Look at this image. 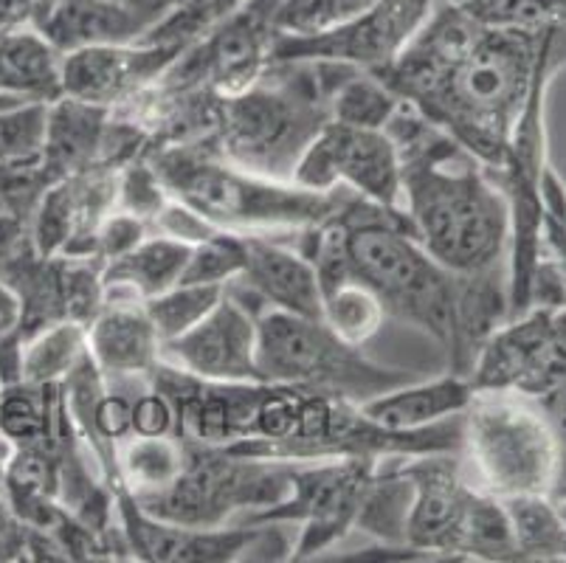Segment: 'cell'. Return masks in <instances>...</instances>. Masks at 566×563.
Segmentation results:
<instances>
[{
    "label": "cell",
    "mask_w": 566,
    "mask_h": 563,
    "mask_svg": "<svg viewBox=\"0 0 566 563\" xmlns=\"http://www.w3.org/2000/svg\"><path fill=\"white\" fill-rule=\"evenodd\" d=\"M187 45L125 43L91 45L63 54V96L125 111L127 105L158 85Z\"/></svg>",
    "instance_id": "obj_13"
},
{
    "label": "cell",
    "mask_w": 566,
    "mask_h": 563,
    "mask_svg": "<svg viewBox=\"0 0 566 563\" xmlns=\"http://www.w3.org/2000/svg\"><path fill=\"white\" fill-rule=\"evenodd\" d=\"M111 116L113 111L107 107L87 105L71 96L51 102L43 144V169L51 180L102 167Z\"/></svg>",
    "instance_id": "obj_20"
},
{
    "label": "cell",
    "mask_w": 566,
    "mask_h": 563,
    "mask_svg": "<svg viewBox=\"0 0 566 563\" xmlns=\"http://www.w3.org/2000/svg\"><path fill=\"white\" fill-rule=\"evenodd\" d=\"M118 451L122 482L133 496L167 488L184 465V442L178 437H130Z\"/></svg>",
    "instance_id": "obj_26"
},
{
    "label": "cell",
    "mask_w": 566,
    "mask_h": 563,
    "mask_svg": "<svg viewBox=\"0 0 566 563\" xmlns=\"http://www.w3.org/2000/svg\"><path fill=\"white\" fill-rule=\"evenodd\" d=\"M256 366L265 384L296 386L355 406L415 380L411 372L367 358L324 319L282 310H265L256 319Z\"/></svg>",
    "instance_id": "obj_6"
},
{
    "label": "cell",
    "mask_w": 566,
    "mask_h": 563,
    "mask_svg": "<svg viewBox=\"0 0 566 563\" xmlns=\"http://www.w3.org/2000/svg\"><path fill=\"white\" fill-rule=\"evenodd\" d=\"M400 459L403 457H389L378 462L355 515V530H361L369 539L392 550H411L406 544V526H409L415 488L400 468Z\"/></svg>",
    "instance_id": "obj_23"
},
{
    "label": "cell",
    "mask_w": 566,
    "mask_h": 563,
    "mask_svg": "<svg viewBox=\"0 0 566 563\" xmlns=\"http://www.w3.org/2000/svg\"><path fill=\"white\" fill-rule=\"evenodd\" d=\"M437 0H378L358 18L322 34H276L271 60H327L378 74L398 60Z\"/></svg>",
    "instance_id": "obj_12"
},
{
    "label": "cell",
    "mask_w": 566,
    "mask_h": 563,
    "mask_svg": "<svg viewBox=\"0 0 566 563\" xmlns=\"http://www.w3.org/2000/svg\"><path fill=\"white\" fill-rule=\"evenodd\" d=\"M245 268V234L237 231H214L206 240L195 242L189 251L181 282L187 285L226 288Z\"/></svg>",
    "instance_id": "obj_30"
},
{
    "label": "cell",
    "mask_w": 566,
    "mask_h": 563,
    "mask_svg": "<svg viewBox=\"0 0 566 563\" xmlns=\"http://www.w3.org/2000/svg\"><path fill=\"white\" fill-rule=\"evenodd\" d=\"M462 426V453L473 462L482 490L499 499L549 496L558 473V440L533 397L473 392Z\"/></svg>",
    "instance_id": "obj_8"
},
{
    "label": "cell",
    "mask_w": 566,
    "mask_h": 563,
    "mask_svg": "<svg viewBox=\"0 0 566 563\" xmlns=\"http://www.w3.org/2000/svg\"><path fill=\"white\" fill-rule=\"evenodd\" d=\"M220 296H223V288L178 282V285L167 288V291L156 293V296L144 299V313H147L150 324L156 327L164 347L167 341L192 330L220 302Z\"/></svg>",
    "instance_id": "obj_28"
},
{
    "label": "cell",
    "mask_w": 566,
    "mask_h": 563,
    "mask_svg": "<svg viewBox=\"0 0 566 563\" xmlns=\"http://www.w3.org/2000/svg\"><path fill=\"white\" fill-rule=\"evenodd\" d=\"M189 242L150 231L127 254L102 265L105 302H144L181 282L187 268Z\"/></svg>",
    "instance_id": "obj_22"
},
{
    "label": "cell",
    "mask_w": 566,
    "mask_h": 563,
    "mask_svg": "<svg viewBox=\"0 0 566 563\" xmlns=\"http://www.w3.org/2000/svg\"><path fill=\"white\" fill-rule=\"evenodd\" d=\"M566 65V31L485 25L437 0L378 80L485 169L502 167L535 76Z\"/></svg>",
    "instance_id": "obj_1"
},
{
    "label": "cell",
    "mask_w": 566,
    "mask_h": 563,
    "mask_svg": "<svg viewBox=\"0 0 566 563\" xmlns=\"http://www.w3.org/2000/svg\"><path fill=\"white\" fill-rule=\"evenodd\" d=\"M223 291L256 319L265 310L322 319V282L313 262L271 234H245V268Z\"/></svg>",
    "instance_id": "obj_16"
},
{
    "label": "cell",
    "mask_w": 566,
    "mask_h": 563,
    "mask_svg": "<svg viewBox=\"0 0 566 563\" xmlns=\"http://www.w3.org/2000/svg\"><path fill=\"white\" fill-rule=\"evenodd\" d=\"M446 3H454V7H468V3H476V0H446Z\"/></svg>",
    "instance_id": "obj_41"
},
{
    "label": "cell",
    "mask_w": 566,
    "mask_h": 563,
    "mask_svg": "<svg viewBox=\"0 0 566 563\" xmlns=\"http://www.w3.org/2000/svg\"><path fill=\"white\" fill-rule=\"evenodd\" d=\"M161 361L200 380H220V384L260 380L256 316L223 291L220 302L192 330L164 344Z\"/></svg>",
    "instance_id": "obj_15"
},
{
    "label": "cell",
    "mask_w": 566,
    "mask_h": 563,
    "mask_svg": "<svg viewBox=\"0 0 566 563\" xmlns=\"http://www.w3.org/2000/svg\"><path fill=\"white\" fill-rule=\"evenodd\" d=\"M133 437H175L172 403L150 380L133 395Z\"/></svg>",
    "instance_id": "obj_36"
},
{
    "label": "cell",
    "mask_w": 566,
    "mask_h": 563,
    "mask_svg": "<svg viewBox=\"0 0 566 563\" xmlns=\"http://www.w3.org/2000/svg\"><path fill=\"white\" fill-rule=\"evenodd\" d=\"M87 353L107 384H142L161 361V338L144 302H105L87 324Z\"/></svg>",
    "instance_id": "obj_17"
},
{
    "label": "cell",
    "mask_w": 566,
    "mask_h": 563,
    "mask_svg": "<svg viewBox=\"0 0 566 563\" xmlns=\"http://www.w3.org/2000/svg\"><path fill=\"white\" fill-rule=\"evenodd\" d=\"M384 131L400 155V209L426 251L460 277L511 271V209L491 173L406 102Z\"/></svg>",
    "instance_id": "obj_2"
},
{
    "label": "cell",
    "mask_w": 566,
    "mask_h": 563,
    "mask_svg": "<svg viewBox=\"0 0 566 563\" xmlns=\"http://www.w3.org/2000/svg\"><path fill=\"white\" fill-rule=\"evenodd\" d=\"M175 7H195V9H198V12L203 14V18H206L203 0H175ZM206 23H209V18H206ZM209 25H212V23H209Z\"/></svg>",
    "instance_id": "obj_39"
},
{
    "label": "cell",
    "mask_w": 566,
    "mask_h": 563,
    "mask_svg": "<svg viewBox=\"0 0 566 563\" xmlns=\"http://www.w3.org/2000/svg\"><path fill=\"white\" fill-rule=\"evenodd\" d=\"M322 319L349 344L364 347L380 330L386 313L378 299L358 282H342L322 293Z\"/></svg>",
    "instance_id": "obj_29"
},
{
    "label": "cell",
    "mask_w": 566,
    "mask_h": 563,
    "mask_svg": "<svg viewBox=\"0 0 566 563\" xmlns=\"http://www.w3.org/2000/svg\"><path fill=\"white\" fill-rule=\"evenodd\" d=\"M473 392L542 397L566 384V304L527 307L499 324L468 372Z\"/></svg>",
    "instance_id": "obj_10"
},
{
    "label": "cell",
    "mask_w": 566,
    "mask_h": 563,
    "mask_svg": "<svg viewBox=\"0 0 566 563\" xmlns=\"http://www.w3.org/2000/svg\"><path fill=\"white\" fill-rule=\"evenodd\" d=\"M296 234L293 248L313 262L322 293L358 282L378 299L386 316L449 347L454 273L417 240L403 209H384L347 189L327 220Z\"/></svg>",
    "instance_id": "obj_3"
},
{
    "label": "cell",
    "mask_w": 566,
    "mask_h": 563,
    "mask_svg": "<svg viewBox=\"0 0 566 563\" xmlns=\"http://www.w3.org/2000/svg\"><path fill=\"white\" fill-rule=\"evenodd\" d=\"M375 468L378 459L361 457L296 462L285 499L245 515V524H300L291 561H307L355 530V515Z\"/></svg>",
    "instance_id": "obj_9"
},
{
    "label": "cell",
    "mask_w": 566,
    "mask_h": 563,
    "mask_svg": "<svg viewBox=\"0 0 566 563\" xmlns=\"http://www.w3.org/2000/svg\"><path fill=\"white\" fill-rule=\"evenodd\" d=\"M293 465L184 442L181 473L156 493L136 496V502L147 515L175 526H223L234 513L251 515L282 502Z\"/></svg>",
    "instance_id": "obj_7"
},
{
    "label": "cell",
    "mask_w": 566,
    "mask_h": 563,
    "mask_svg": "<svg viewBox=\"0 0 566 563\" xmlns=\"http://www.w3.org/2000/svg\"><path fill=\"white\" fill-rule=\"evenodd\" d=\"M355 71L361 69L327 60H271L254 85L220 96L203 147L249 173L291 180L300 155L331 122L333 93Z\"/></svg>",
    "instance_id": "obj_4"
},
{
    "label": "cell",
    "mask_w": 566,
    "mask_h": 563,
    "mask_svg": "<svg viewBox=\"0 0 566 563\" xmlns=\"http://www.w3.org/2000/svg\"><path fill=\"white\" fill-rule=\"evenodd\" d=\"M87 353V327L80 322H56L23 341L20 380L38 386L63 384Z\"/></svg>",
    "instance_id": "obj_25"
},
{
    "label": "cell",
    "mask_w": 566,
    "mask_h": 563,
    "mask_svg": "<svg viewBox=\"0 0 566 563\" xmlns=\"http://www.w3.org/2000/svg\"><path fill=\"white\" fill-rule=\"evenodd\" d=\"M378 0H282L274 14L276 34L307 38L322 34L373 9Z\"/></svg>",
    "instance_id": "obj_31"
},
{
    "label": "cell",
    "mask_w": 566,
    "mask_h": 563,
    "mask_svg": "<svg viewBox=\"0 0 566 563\" xmlns=\"http://www.w3.org/2000/svg\"><path fill=\"white\" fill-rule=\"evenodd\" d=\"M473 397V386L465 375L449 372L434 380H409L403 386L384 392L358 409L367 420L389 428V431H415L434 423L462 415Z\"/></svg>",
    "instance_id": "obj_21"
},
{
    "label": "cell",
    "mask_w": 566,
    "mask_h": 563,
    "mask_svg": "<svg viewBox=\"0 0 566 563\" xmlns=\"http://www.w3.org/2000/svg\"><path fill=\"white\" fill-rule=\"evenodd\" d=\"M150 231L153 226L144 223L142 217L127 215V211L122 209H113L111 215L102 220L99 231H96V260L105 265V262L127 254V251L136 248Z\"/></svg>",
    "instance_id": "obj_35"
},
{
    "label": "cell",
    "mask_w": 566,
    "mask_h": 563,
    "mask_svg": "<svg viewBox=\"0 0 566 563\" xmlns=\"http://www.w3.org/2000/svg\"><path fill=\"white\" fill-rule=\"evenodd\" d=\"M533 400L538 403V409L547 417L555 440H558V451H566V384L555 386L553 392H547L542 397H533Z\"/></svg>",
    "instance_id": "obj_37"
},
{
    "label": "cell",
    "mask_w": 566,
    "mask_h": 563,
    "mask_svg": "<svg viewBox=\"0 0 566 563\" xmlns=\"http://www.w3.org/2000/svg\"><path fill=\"white\" fill-rule=\"evenodd\" d=\"M400 96L384 85L369 71H355L342 82L331 100V122L349 124V127H367L384 131L395 111L400 107Z\"/></svg>",
    "instance_id": "obj_27"
},
{
    "label": "cell",
    "mask_w": 566,
    "mask_h": 563,
    "mask_svg": "<svg viewBox=\"0 0 566 563\" xmlns=\"http://www.w3.org/2000/svg\"><path fill=\"white\" fill-rule=\"evenodd\" d=\"M49 105L0 107V167L43 161Z\"/></svg>",
    "instance_id": "obj_32"
},
{
    "label": "cell",
    "mask_w": 566,
    "mask_h": 563,
    "mask_svg": "<svg viewBox=\"0 0 566 563\" xmlns=\"http://www.w3.org/2000/svg\"><path fill=\"white\" fill-rule=\"evenodd\" d=\"M63 96V54L34 25L0 29V107L51 105Z\"/></svg>",
    "instance_id": "obj_18"
},
{
    "label": "cell",
    "mask_w": 566,
    "mask_h": 563,
    "mask_svg": "<svg viewBox=\"0 0 566 563\" xmlns=\"http://www.w3.org/2000/svg\"><path fill=\"white\" fill-rule=\"evenodd\" d=\"M153 25V20L107 0H56L38 31L60 54H69L91 45L142 43Z\"/></svg>",
    "instance_id": "obj_19"
},
{
    "label": "cell",
    "mask_w": 566,
    "mask_h": 563,
    "mask_svg": "<svg viewBox=\"0 0 566 563\" xmlns=\"http://www.w3.org/2000/svg\"><path fill=\"white\" fill-rule=\"evenodd\" d=\"M169 198L198 211L206 223L237 234H276L316 226L342 206L347 189L311 192L291 180L249 173L203 144L147 149Z\"/></svg>",
    "instance_id": "obj_5"
},
{
    "label": "cell",
    "mask_w": 566,
    "mask_h": 563,
    "mask_svg": "<svg viewBox=\"0 0 566 563\" xmlns=\"http://www.w3.org/2000/svg\"><path fill=\"white\" fill-rule=\"evenodd\" d=\"M23 341V304L7 279H0V386L20 380Z\"/></svg>",
    "instance_id": "obj_34"
},
{
    "label": "cell",
    "mask_w": 566,
    "mask_h": 563,
    "mask_svg": "<svg viewBox=\"0 0 566 563\" xmlns=\"http://www.w3.org/2000/svg\"><path fill=\"white\" fill-rule=\"evenodd\" d=\"M169 192L153 169L147 153L127 161L116 175V209L142 217L144 223H156L158 211L167 206Z\"/></svg>",
    "instance_id": "obj_33"
},
{
    "label": "cell",
    "mask_w": 566,
    "mask_h": 563,
    "mask_svg": "<svg viewBox=\"0 0 566 563\" xmlns=\"http://www.w3.org/2000/svg\"><path fill=\"white\" fill-rule=\"evenodd\" d=\"M516 539L518 561H566V524L549 496L530 493L502 499Z\"/></svg>",
    "instance_id": "obj_24"
},
{
    "label": "cell",
    "mask_w": 566,
    "mask_h": 563,
    "mask_svg": "<svg viewBox=\"0 0 566 563\" xmlns=\"http://www.w3.org/2000/svg\"><path fill=\"white\" fill-rule=\"evenodd\" d=\"M291 184L311 192L349 189L364 200L400 209V155L386 131L327 122L293 167Z\"/></svg>",
    "instance_id": "obj_11"
},
{
    "label": "cell",
    "mask_w": 566,
    "mask_h": 563,
    "mask_svg": "<svg viewBox=\"0 0 566 563\" xmlns=\"http://www.w3.org/2000/svg\"><path fill=\"white\" fill-rule=\"evenodd\" d=\"M107 3H116V7L127 9V12L142 14V18L153 20V23L167 18L169 9L175 7V0H107Z\"/></svg>",
    "instance_id": "obj_38"
},
{
    "label": "cell",
    "mask_w": 566,
    "mask_h": 563,
    "mask_svg": "<svg viewBox=\"0 0 566 563\" xmlns=\"http://www.w3.org/2000/svg\"><path fill=\"white\" fill-rule=\"evenodd\" d=\"M462 453H423L403 457L400 468L411 479L406 544L423 555L460 557V541L480 484H468L460 473Z\"/></svg>",
    "instance_id": "obj_14"
},
{
    "label": "cell",
    "mask_w": 566,
    "mask_h": 563,
    "mask_svg": "<svg viewBox=\"0 0 566 563\" xmlns=\"http://www.w3.org/2000/svg\"><path fill=\"white\" fill-rule=\"evenodd\" d=\"M549 499H553V496H549ZM553 502H555V508H558L560 519H564V524H566V496H564V499H553Z\"/></svg>",
    "instance_id": "obj_40"
}]
</instances>
